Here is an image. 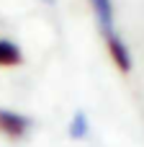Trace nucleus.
<instances>
[{"label": "nucleus", "mask_w": 144, "mask_h": 147, "mask_svg": "<svg viewBox=\"0 0 144 147\" xmlns=\"http://www.w3.org/2000/svg\"><path fill=\"white\" fill-rule=\"evenodd\" d=\"M28 132H31V119L26 114L0 106V134L3 137H8L13 142H21V140H26Z\"/></svg>", "instance_id": "f257e3e1"}, {"label": "nucleus", "mask_w": 144, "mask_h": 147, "mask_svg": "<svg viewBox=\"0 0 144 147\" xmlns=\"http://www.w3.org/2000/svg\"><path fill=\"white\" fill-rule=\"evenodd\" d=\"M106 47H108V54H111L113 65H116L121 72H129V70H131V52H129L126 41H124L119 34L108 31V34H106Z\"/></svg>", "instance_id": "f03ea898"}, {"label": "nucleus", "mask_w": 144, "mask_h": 147, "mask_svg": "<svg viewBox=\"0 0 144 147\" xmlns=\"http://www.w3.org/2000/svg\"><path fill=\"white\" fill-rule=\"evenodd\" d=\"M23 62V52L15 41L0 39V67H18Z\"/></svg>", "instance_id": "7ed1b4c3"}, {"label": "nucleus", "mask_w": 144, "mask_h": 147, "mask_svg": "<svg viewBox=\"0 0 144 147\" xmlns=\"http://www.w3.org/2000/svg\"><path fill=\"white\" fill-rule=\"evenodd\" d=\"M90 8H93L100 28L106 34L113 31V0H90Z\"/></svg>", "instance_id": "20e7f679"}, {"label": "nucleus", "mask_w": 144, "mask_h": 147, "mask_svg": "<svg viewBox=\"0 0 144 147\" xmlns=\"http://www.w3.org/2000/svg\"><path fill=\"white\" fill-rule=\"evenodd\" d=\"M67 134H70L72 140H85V137L90 134V119H88L85 111H75V114H72V119H70V124H67Z\"/></svg>", "instance_id": "39448f33"}, {"label": "nucleus", "mask_w": 144, "mask_h": 147, "mask_svg": "<svg viewBox=\"0 0 144 147\" xmlns=\"http://www.w3.org/2000/svg\"><path fill=\"white\" fill-rule=\"evenodd\" d=\"M44 3H54V0H44Z\"/></svg>", "instance_id": "423d86ee"}]
</instances>
